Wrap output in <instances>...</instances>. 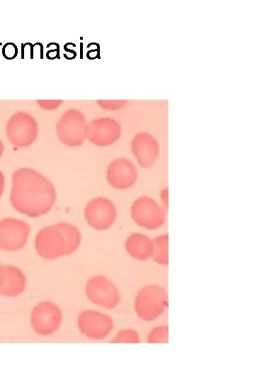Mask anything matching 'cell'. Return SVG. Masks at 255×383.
<instances>
[{"instance_id": "26", "label": "cell", "mask_w": 255, "mask_h": 383, "mask_svg": "<svg viewBox=\"0 0 255 383\" xmlns=\"http://www.w3.org/2000/svg\"><path fill=\"white\" fill-rule=\"evenodd\" d=\"M4 275V265L0 263V287L2 282Z\"/></svg>"}, {"instance_id": "10", "label": "cell", "mask_w": 255, "mask_h": 383, "mask_svg": "<svg viewBox=\"0 0 255 383\" xmlns=\"http://www.w3.org/2000/svg\"><path fill=\"white\" fill-rule=\"evenodd\" d=\"M30 233V225L20 219L4 218L0 221V249L15 252L23 249Z\"/></svg>"}, {"instance_id": "25", "label": "cell", "mask_w": 255, "mask_h": 383, "mask_svg": "<svg viewBox=\"0 0 255 383\" xmlns=\"http://www.w3.org/2000/svg\"><path fill=\"white\" fill-rule=\"evenodd\" d=\"M5 184V177L1 171H0V198L3 194Z\"/></svg>"}, {"instance_id": "3", "label": "cell", "mask_w": 255, "mask_h": 383, "mask_svg": "<svg viewBox=\"0 0 255 383\" xmlns=\"http://www.w3.org/2000/svg\"><path fill=\"white\" fill-rule=\"evenodd\" d=\"M168 295L159 284H148L141 288L135 299V310L138 317L145 321L159 318L165 311Z\"/></svg>"}, {"instance_id": "8", "label": "cell", "mask_w": 255, "mask_h": 383, "mask_svg": "<svg viewBox=\"0 0 255 383\" xmlns=\"http://www.w3.org/2000/svg\"><path fill=\"white\" fill-rule=\"evenodd\" d=\"M30 319L33 331L38 335L47 336L60 328L62 313L57 304L45 300L35 304L31 311Z\"/></svg>"}, {"instance_id": "16", "label": "cell", "mask_w": 255, "mask_h": 383, "mask_svg": "<svg viewBox=\"0 0 255 383\" xmlns=\"http://www.w3.org/2000/svg\"><path fill=\"white\" fill-rule=\"evenodd\" d=\"M125 248L132 258L146 260L152 257V240L143 233H133L127 238Z\"/></svg>"}, {"instance_id": "7", "label": "cell", "mask_w": 255, "mask_h": 383, "mask_svg": "<svg viewBox=\"0 0 255 383\" xmlns=\"http://www.w3.org/2000/svg\"><path fill=\"white\" fill-rule=\"evenodd\" d=\"M87 224L96 231H106L113 226L118 211L113 201L105 196H96L89 200L84 209Z\"/></svg>"}, {"instance_id": "13", "label": "cell", "mask_w": 255, "mask_h": 383, "mask_svg": "<svg viewBox=\"0 0 255 383\" xmlns=\"http://www.w3.org/2000/svg\"><path fill=\"white\" fill-rule=\"evenodd\" d=\"M106 180L110 187L119 190L132 187L137 182L138 173L135 164L126 157H118L107 167Z\"/></svg>"}, {"instance_id": "6", "label": "cell", "mask_w": 255, "mask_h": 383, "mask_svg": "<svg viewBox=\"0 0 255 383\" xmlns=\"http://www.w3.org/2000/svg\"><path fill=\"white\" fill-rule=\"evenodd\" d=\"M6 134L13 146L26 148L35 140L38 134V125L29 113L17 112L9 118L6 126Z\"/></svg>"}, {"instance_id": "20", "label": "cell", "mask_w": 255, "mask_h": 383, "mask_svg": "<svg viewBox=\"0 0 255 383\" xmlns=\"http://www.w3.org/2000/svg\"><path fill=\"white\" fill-rule=\"evenodd\" d=\"M126 103L124 100H98V104L102 109L106 110H118Z\"/></svg>"}, {"instance_id": "11", "label": "cell", "mask_w": 255, "mask_h": 383, "mask_svg": "<svg viewBox=\"0 0 255 383\" xmlns=\"http://www.w3.org/2000/svg\"><path fill=\"white\" fill-rule=\"evenodd\" d=\"M76 323L80 333L94 340L106 338L114 327L113 321L109 316L92 309L82 311Z\"/></svg>"}, {"instance_id": "15", "label": "cell", "mask_w": 255, "mask_h": 383, "mask_svg": "<svg viewBox=\"0 0 255 383\" xmlns=\"http://www.w3.org/2000/svg\"><path fill=\"white\" fill-rule=\"evenodd\" d=\"M26 286V277L23 272L13 265H4V275L0 287V294L6 296L21 294Z\"/></svg>"}, {"instance_id": "27", "label": "cell", "mask_w": 255, "mask_h": 383, "mask_svg": "<svg viewBox=\"0 0 255 383\" xmlns=\"http://www.w3.org/2000/svg\"><path fill=\"white\" fill-rule=\"evenodd\" d=\"M4 150V147L1 140H0V159L3 155Z\"/></svg>"}, {"instance_id": "14", "label": "cell", "mask_w": 255, "mask_h": 383, "mask_svg": "<svg viewBox=\"0 0 255 383\" xmlns=\"http://www.w3.org/2000/svg\"><path fill=\"white\" fill-rule=\"evenodd\" d=\"M131 150L137 164L146 169L155 164L159 152L157 140L147 132L135 135L131 141Z\"/></svg>"}, {"instance_id": "21", "label": "cell", "mask_w": 255, "mask_h": 383, "mask_svg": "<svg viewBox=\"0 0 255 383\" xmlns=\"http://www.w3.org/2000/svg\"><path fill=\"white\" fill-rule=\"evenodd\" d=\"M17 53V47L12 43H6L2 48V54L4 57L8 60H11L16 57Z\"/></svg>"}, {"instance_id": "17", "label": "cell", "mask_w": 255, "mask_h": 383, "mask_svg": "<svg viewBox=\"0 0 255 383\" xmlns=\"http://www.w3.org/2000/svg\"><path fill=\"white\" fill-rule=\"evenodd\" d=\"M152 240V260L158 265H169V235L163 234L155 237Z\"/></svg>"}, {"instance_id": "24", "label": "cell", "mask_w": 255, "mask_h": 383, "mask_svg": "<svg viewBox=\"0 0 255 383\" xmlns=\"http://www.w3.org/2000/svg\"><path fill=\"white\" fill-rule=\"evenodd\" d=\"M160 199L162 207L167 211L169 206V190L168 188L163 189L160 194Z\"/></svg>"}, {"instance_id": "1", "label": "cell", "mask_w": 255, "mask_h": 383, "mask_svg": "<svg viewBox=\"0 0 255 383\" xmlns=\"http://www.w3.org/2000/svg\"><path fill=\"white\" fill-rule=\"evenodd\" d=\"M56 200L55 186L38 171L23 167L13 172L10 201L18 212L30 218L39 217L50 212Z\"/></svg>"}, {"instance_id": "4", "label": "cell", "mask_w": 255, "mask_h": 383, "mask_svg": "<svg viewBox=\"0 0 255 383\" xmlns=\"http://www.w3.org/2000/svg\"><path fill=\"white\" fill-rule=\"evenodd\" d=\"M86 118L81 111L70 109L58 120L55 131L60 141L68 147L81 146L86 138Z\"/></svg>"}, {"instance_id": "2", "label": "cell", "mask_w": 255, "mask_h": 383, "mask_svg": "<svg viewBox=\"0 0 255 383\" xmlns=\"http://www.w3.org/2000/svg\"><path fill=\"white\" fill-rule=\"evenodd\" d=\"M80 230L74 224L60 222L41 228L34 240V248L42 258L52 260L74 253L81 242Z\"/></svg>"}, {"instance_id": "9", "label": "cell", "mask_w": 255, "mask_h": 383, "mask_svg": "<svg viewBox=\"0 0 255 383\" xmlns=\"http://www.w3.org/2000/svg\"><path fill=\"white\" fill-rule=\"evenodd\" d=\"M85 294L95 305L112 309L120 302V293L115 284L103 275H96L86 283Z\"/></svg>"}, {"instance_id": "23", "label": "cell", "mask_w": 255, "mask_h": 383, "mask_svg": "<svg viewBox=\"0 0 255 383\" xmlns=\"http://www.w3.org/2000/svg\"><path fill=\"white\" fill-rule=\"evenodd\" d=\"M47 57L49 59H55L58 57L59 55V46L56 43H50L47 47Z\"/></svg>"}, {"instance_id": "18", "label": "cell", "mask_w": 255, "mask_h": 383, "mask_svg": "<svg viewBox=\"0 0 255 383\" xmlns=\"http://www.w3.org/2000/svg\"><path fill=\"white\" fill-rule=\"evenodd\" d=\"M139 342L137 332L130 328L119 331L110 340L113 343H138Z\"/></svg>"}, {"instance_id": "5", "label": "cell", "mask_w": 255, "mask_h": 383, "mask_svg": "<svg viewBox=\"0 0 255 383\" xmlns=\"http://www.w3.org/2000/svg\"><path fill=\"white\" fill-rule=\"evenodd\" d=\"M130 216L140 227L156 230L165 223L166 211L153 198L142 196L132 203Z\"/></svg>"}, {"instance_id": "12", "label": "cell", "mask_w": 255, "mask_h": 383, "mask_svg": "<svg viewBox=\"0 0 255 383\" xmlns=\"http://www.w3.org/2000/svg\"><path fill=\"white\" fill-rule=\"evenodd\" d=\"M120 124L112 118H96L86 126V138L90 143L99 147L113 144L120 138Z\"/></svg>"}, {"instance_id": "19", "label": "cell", "mask_w": 255, "mask_h": 383, "mask_svg": "<svg viewBox=\"0 0 255 383\" xmlns=\"http://www.w3.org/2000/svg\"><path fill=\"white\" fill-rule=\"evenodd\" d=\"M149 343H167L169 342V328L167 326H157L147 335Z\"/></svg>"}, {"instance_id": "22", "label": "cell", "mask_w": 255, "mask_h": 383, "mask_svg": "<svg viewBox=\"0 0 255 383\" xmlns=\"http://www.w3.org/2000/svg\"><path fill=\"white\" fill-rule=\"evenodd\" d=\"M38 106L45 110H54L57 109L62 103V100H38Z\"/></svg>"}]
</instances>
